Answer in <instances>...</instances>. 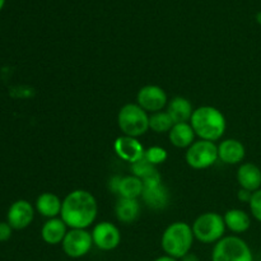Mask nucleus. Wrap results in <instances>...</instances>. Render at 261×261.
Instances as JSON below:
<instances>
[{
	"label": "nucleus",
	"mask_w": 261,
	"mask_h": 261,
	"mask_svg": "<svg viewBox=\"0 0 261 261\" xmlns=\"http://www.w3.org/2000/svg\"><path fill=\"white\" fill-rule=\"evenodd\" d=\"M180 260L181 261H200L198 255L194 254V252H189V254H186L185 256H184L182 259H180Z\"/></svg>",
	"instance_id": "29"
},
{
	"label": "nucleus",
	"mask_w": 261,
	"mask_h": 261,
	"mask_svg": "<svg viewBox=\"0 0 261 261\" xmlns=\"http://www.w3.org/2000/svg\"><path fill=\"white\" fill-rule=\"evenodd\" d=\"M237 182L240 188L255 193L261 189V170L254 163H241L237 170Z\"/></svg>",
	"instance_id": "15"
},
{
	"label": "nucleus",
	"mask_w": 261,
	"mask_h": 261,
	"mask_svg": "<svg viewBox=\"0 0 261 261\" xmlns=\"http://www.w3.org/2000/svg\"><path fill=\"white\" fill-rule=\"evenodd\" d=\"M93 246L101 251H112L121 242L120 229L111 222H99L93 227L91 232Z\"/></svg>",
	"instance_id": "10"
},
{
	"label": "nucleus",
	"mask_w": 261,
	"mask_h": 261,
	"mask_svg": "<svg viewBox=\"0 0 261 261\" xmlns=\"http://www.w3.org/2000/svg\"><path fill=\"white\" fill-rule=\"evenodd\" d=\"M226 228L233 233H244L251 227V217L242 209H229L223 216Z\"/></svg>",
	"instance_id": "21"
},
{
	"label": "nucleus",
	"mask_w": 261,
	"mask_h": 261,
	"mask_svg": "<svg viewBox=\"0 0 261 261\" xmlns=\"http://www.w3.org/2000/svg\"><path fill=\"white\" fill-rule=\"evenodd\" d=\"M168 153L165 148L160 147V145H153V147H149L148 149H145L144 153V160H147L150 165L155 166L157 167L158 165H162L167 161Z\"/></svg>",
	"instance_id": "25"
},
{
	"label": "nucleus",
	"mask_w": 261,
	"mask_h": 261,
	"mask_svg": "<svg viewBox=\"0 0 261 261\" xmlns=\"http://www.w3.org/2000/svg\"><path fill=\"white\" fill-rule=\"evenodd\" d=\"M98 204L93 194L87 190H73L63 199L60 218L68 228L87 229L94 223Z\"/></svg>",
	"instance_id": "1"
},
{
	"label": "nucleus",
	"mask_w": 261,
	"mask_h": 261,
	"mask_svg": "<svg viewBox=\"0 0 261 261\" xmlns=\"http://www.w3.org/2000/svg\"><path fill=\"white\" fill-rule=\"evenodd\" d=\"M154 261H178L177 259H175V257H172V256H168V255H162V256H160V257H157V259H155Z\"/></svg>",
	"instance_id": "30"
},
{
	"label": "nucleus",
	"mask_w": 261,
	"mask_h": 261,
	"mask_svg": "<svg viewBox=\"0 0 261 261\" xmlns=\"http://www.w3.org/2000/svg\"><path fill=\"white\" fill-rule=\"evenodd\" d=\"M117 125L122 135L139 138L149 130V114L138 103H126L117 114Z\"/></svg>",
	"instance_id": "4"
},
{
	"label": "nucleus",
	"mask_w": 261,
	"mask_h": 261,
	"mask_svg": "<svg viewBox=\"0 0 261 261\" xmlns=\"http://www.w3.org/2000/svg\"><path fill=\"white\" fill-rule=\"evenodd\" d=\"M185 161L193 170H206L218 161V145L208 140H195L186 149Z\"/></svg>",
	"instance_id": "7"
},
{
	"label": "nucleus",
	"mask_w": 261,
	"mask_h": 261,
	"mask_svg": "<svg viewBox=\"0 0 261 261\" xmlns=\"http://www.w3.org/2000/svg\"><path fill=\"white\" fill-rule=\"evenodd\" d=\"M137 103L148 114H154L167 107L168 97L162 87L148 84L142 87L138 92Z\"/></svg>",
	"instance_id": "9"
},
{
	"label": "nucleus",
	"mask_w": 261,
	"mask_h": 261,
	"mask_svg": "<svg viewBox=\"0 0 261 261\" xmlns=\"http://www.w3.org/2000/svg\"><path fill=\"white\" fill-rule=\"evenodd\" d=\"M63 251L71 259H81L86 256L93 247L91 232L87 229L69 228L65 239L61 242Z\"/></svg>",
	"instance_id": "8"
},
{
	"label": "nucleus",
	"mask_w": 261,
	"mask_h": 261,
	"mask_svg": "<svg viewBox=\"0 0 261 261\" xmlns=\"http://www.w3.org/2000/svg\"><path fill=\"white\" fill-rule=\"evenodd\" d=\"M173 125L175 122L167 114V111H160L149 115V130L157 133V134L170 133Z\"/></svg>",
	"instance_id": "24"
},
{
	"label": "nucleus",
	"mask_w": 261,
	"mask_h": 261,
	"mask_svg": "<svg viewBox=\"0 0 261 261\" xmlns=\"http://www.w3.org/2000/svg\"><path fill=\"white\" fill-rule=\"evenodd\" d=\"M114 150L120 160L129 162L130 165L144 158L145 149L138 138L121 135L114 142Z\"/></svg>",
	"instance_id": "12"
},
{
	"label": "nucleus",
	"mask_w": 261,
	"mask_h": 261,
	"mask_svg": "<svg viewBox=\"0 0 261 261\" xmlns=\"http://www.w3.org/2000/svg\"><path fill=\"white\" fill-rule=\"evenodd\" d=\"M143 190H144V185L142 180L137 176L130 175L120 177L116 194L120 198L124 199H139L142 198Z\"/></svg>",
	"instance_id": "23"
},
{
	"label": "nucleus",
	"mask_w": 261,
	"mask_h": 261,
	"mask_svg": "<svg viewBox=\"0 0 261 261\" xmlns=\"http://www.w3.org/2000/svg\"><path fill=\"white\" fill-rule=\"evenodd\" d=\"M5 5V0H0V12H2V9L4 8Z\"/></svg>",
	"instance_id": "32"
},
{
	"label": "nucleus",
	"mask_w": 261,
	"mask_h": 261,
	"mask_svg": "<svg viewBox=\"0 0 261 261\" xmlns=\"http://www.w3.org/2000/svg\"><path fill=\"white\" fill-rule=\"evenodd\" d=\"M132 175L140 178L144 186L154 185V184L162 182V176L158 172L157 167L150 165L147 160H140L132 165Z\"/></svg>",
	"instance_id": "22"
},
{
	"label": "nucleus",
	"mask_w": 261,
	"mask_h": 261,
	"mask_svg": "<svg viewBox=\"0 0 261 261\" xmlns=\"http://www.w3.org/2000/svg\"><path fill=\"white\" fill-rule=\"evenodd\" d=\"M246 155V148L239 139H224L218 144V160L226 165H241Z\"/></svg>",
	"instance_id": "13"
},
{
	"label": "nucleus",
	"mask_w": 261,
	"mask_h": 261,
	"mask_svg": "<svg viewBox=\"0 0 261 261\" xmlns=\"http://www.w3.org/2000/svg\"><path fill=\"white\" fill-rule=\"evenodd\" d=\"M237 196H239V200L242 201V203H250V200H251V196H252V193L251 191H247L245 190V189H240L239 194H237Z\"/></svg>",
	"instance_id": "28"
},
{
	"label": "nucleus",
	"mask_w": 261,
	"mask_h": 261,
	"mask_svg": "<svg viewBox=\"0 0 261 261\" xmlns=\"http://www.w3.org/2000/svg\"><path fill=\"white\" fill-rule=\"evenodd\" d=\"M212 261H254V255L241 237L224 236L214 245Z\"/></svg>",
	"instance_id": "6"
},
{
	"label": "nucleus",
	"mask_w": 261,
	"mask_h": 261,
	"mask_svg": "<svg viewBox=\"0 0 261 261\" xmlns=\"http://www.w3.org/2000/svg\"><path fill=\"white\" fill-rule=\"evenodd\" d=\"M115 216L120 223L132 224L140 216L139 199H124L120 198L115 206Z\"/></svg>",
	"instance_id": "20"
},
{
	"label": "nucleus",
	"mask_w": 261,
	"mask_h": 261,
	"mask_svg": "<svg viewBox=\"0 0 261 261\" xmlns=\"http://www.w3.org/2000/svg\"><path fill=\"white\" fill-rule=\"evenodd\" d=\"M142 200L145 205L153 211H162L170 203V193L163 182L144 186Z\"/></svg>",
	"instance_id": "14"
},
{
	"label": "nucleus",
	"mask_w": 261,
	"mask_h": 261,
	"mask_svg": "<svg viewBox=\"0 0 261 261\" xmlns=\"http://www.w3.org/2000/svg\"><path fill=\"white\" fill-rule=\"evenodd\" d=\"M249 206H250V212H251L252 217L261 223V189H259L257 191H255V193H252Z\"/></svg>",
	"instance_id": "26"
},
{
	"label": "nucleus",
	"mask_w": 261,
	"mask_h": 261,
	"mask_svg": "<svg viewBox=\"0 0 261 261\" xmlns=\"http://www.w3.org/2000/svg\"><path fill=\"white\" fill-rule=\"evenodd\" d=\"M195 132L190 122H178L168 133V139L173 147L178 149H188L195 142Z\"/></svg>",
	"instance_id": "17"
},
{
	"label": "nucleus",
	"mask_w": 261,
	"mask_h": 261,
	"mask_svg": "<svg viewBox=\"0 0 261 261\" xmlns=\"http://www.w3.org/2000/svg\"><path fill=\"white\" fill-rule=\"evenodd\" d=\"M194 240L195 237L190 224L186 222H175L171 223L162 233L161 247L166 255L178 260L191 252Z\"/></svg>",
	"instance_id": "3"
},
{
	"label": "nucleus",
	"mask_w": 261,
	"mask_h": 261,
	"mask_svg": "<svg viewBox=\"0 0 261 261\" xmlns=\"http://www.w3.org/2000/svg\"><path fill=\"white\" fill-rule=\"evenodd\" d=\"M190 125L199 139L213 143L221 140L227 129L226 116L213 106H200L194 110Z\"/></svg>",
	"instance_id": "2"
},
{
	"label": "nucleus",
	"mask_w": 261,
	"mask_h": 261,
	"mask_svg": "<svg viewBox=\"0 0 261 261\" xmlns=\"http://www.w3.org/2000/svg\"><path fill=\"white\" fill-rule=\"evenodd\" d=\"M63 199L54 193H42L36 199L35 209L45 218H58L61 213Z\"/></svg>",
	"instance_id": "18"
},
{
	"label": "nucleus",
	"mask_w": 261,
	"mask_h": 261,
	"mask_svg": "<svg viewBox=\"0 0 261 261\" xmlns=\"http://www.w3.org/2000/svg\"><path fill=\"white\" fill-rule=\"evenodd\" d=\"M35 218V208L32 204L24 199L14 201L8 209L7 222L10 224L13 229H24L32 223Z\"/></svg>",
	"instance_id": "11"
},
{
	"label": "nucleus",
	"mask_w": 261,
	"mask_h": 261,
	"mask_svg": "<svg viewBox=\"0 0 261 261\" xmlns=\"http://www.w3.org/2000/svg\"><path fill=\"white\" fill-rule=\"evenodd\" d=\"M13 228L8 222H0V242H7L12 237Z\"/></svg>",
	"instance_id": "27"
},
{
	"label": "nucleus",
	"mask_w": 261,
	"mask_h": 261,
	"mask_svg": "<svg viewBox=\"0 0 261 261\" xmlns=\"http://www.w3.org/2000/svg\"><path fill=\"white\" fill-rule=\"evenodd\" d=\"M256 20H257V23H260L261 24V12H259L256 14Z\"/></svg>",
	"instance_id": "31"
},
{
	"label": "nucleus",
	"mask_w": 261,
	"mask_h": 261,
	"mask_svg": "<svg viewBox=\"0 0 261 261\" xmlns=\"http://www.w3.org/2000/svg\"><path fill=\"white\" fill-rule=\"evenodd\" d=\"M194 107L188 98L182 96L173 97L167 103V114L170 115L171 119L175 124L178 122H190L191 116H193Z\"/></svg>",
	"instance_id": "19"
},
{
	"label": "nucleus",
	"mask_w": 261,
	"mask_h": 261,
	"mask_svg": "<svg viewBox=\"0 0 261 261\" xmlns=\"http://www.w3.org/2000/svg\"><path fill=\"white\" fill-rule=\"evenodd\" d=\"M193 233L195 240L201 244H214L222 240L226 233V223L223 216L216 212H206L200 214L194 221Z\"/></svg>",
	"instance_id": "5"
},
{
	"label": "nucleus",
	"mask_w": 261,
	"mask_h": 261,
	"mask_svg": "<svg viewBox=\"0 0 261 261\" xmlns=\"http://www.w3.org/2000/svg\"><path fill=\"white\" fill-rule=\"evenodd\" d=\"M68 231V226L64 223L63 219L58 217V218L47 219L43 223L42 228H41V237H42L43 242L51 245V246H55L64 241Z\"/></svg>",
	"instance_id": "16"
}]
</instances>
